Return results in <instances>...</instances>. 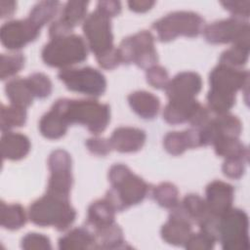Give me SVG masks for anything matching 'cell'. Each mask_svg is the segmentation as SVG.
<instances>
[{"instance_id": "6da1fadb", "label": "cell", "mask_w": 250, "mask_h": 250, "mask_svg": "<svg viewBox=\"0 0 250 250\" xmlns=\"http://www.w3.org/2000/svg\"><path fill=\"white\" fill-rule=\"evenodd\" d=\"M111 188L105 193V199L115 211H123L142 202L149 191V186L134 174L124 164H114L108 171Z\"/></svg>"}, {"instance_id": "7a4b0ae2", "label": "cell", "mask_w": 250, "mask_h": 250, "mask_svg": "<svg viewBox=\"0 0 250 250\" xmlns=\"http://www.w3.org/2000/svg\"><path fill=\"white\" fill-rule=\"evenodd\" d=\"M52 107L62 116L67 125H83L95 135L104 132L110 120L109 105L94 100L59 99Z\"/></svg>"}, {"instance_id": "3957f363", "label": "cell", "mask_w": 250, "mask_h": 250, "mask_svg": "<svg viewBox=\"0 0 250 250\" xmlns=\"http://www.w3.org/2000/svg\"><path fill=\"white\" fill-rule=\"evenodd\" d=\"M30 221L39 227H54L62 231L68 229L76 218V211L70 205L69 198L50 193L44 194L29 206Z\"/></svg>"}, {"instance_id": "277c9868", "label": "cell", "mask_w": 250, "mask_h": 250, "mask_svg": "<svg viewBox=\"0 0 250 250\" xmlns=\"http://www.w3.org/2000/svg\"><path fill=\"white\" fill-rule=\"evenodd\" d=\"M87 57L88 45L76 34L51 39L41 52V58L47 65L62 69L83 62Z\"/></svg>"}, {"instance_id": "5b68a950", "label": "cell", "mask_w": 250, "mask_h": 250, "mask_svg": "<svg viewBox=\"0 0 250 250\" xmlns=\"http://www.w3.org/2000/svg\"><path fill=\"white\" fill-rule=\"evenodd\" d=\"M152 28L160 41L168 42L178 36L196 37L204 29V20L194 12L177 11L157 20Z\"/></svg>"}, {"instance_id": "8992f818", "label": "cell", "mask_w": 250, "mask_h": 250, "mask_svg": "<svg viewBox=\"0 0 250 250\" xmlns=\"http://www.w3.org/2000/svg\"><path fill=\"white\" fill-rule=\"evenodd\" d=\"M249 221L240 209L230 208L219 217L218 240L224 250H244L249 247Z\"/></svg>"}, {"instance_id": "52a82bcc", "label": "cell", "mask_w": 250, "mask_h": 250, "mask_svg": "<svg viewBox=\"0 0 250 250\" xmlns=\"http://www.w3.org/2000/svg\"><path fill=\"white\" fill-rule=\"evenodd\" d=\"M121 63H135L141 68H149L158 62L154 37L147 30H142L124 38L117 48Z\"/></svg>"}, {"instance_id": "ba28073f", "label": "cell", "mask_w": 250, "mask_h": 250, "mask_svg": "<svg viewBox=\"0 0 250 250\" xmlns=\"http://www.w3.org/2000/svg\"><path fill=\"white\" fill-rule=\"evenodd\" d=\"M58 77L68 90L87 96L100 97L106 89V80L104 74L91 66L63 68L58 73Z\"/></svg>"}, {"instance_id": "9c48e42d", "label": "cell", "mask_w": 250, "mask_h": 250, "mask_svg": "<svg viewBox=\"0 0 250 250\" xmlns=\"http://www.w3.org/2000/svg\"><path fill=\"white\" fill-rule=\"evenodd\" d=\"M249 22L235 17L221 20L204 26L203 35L211 44L232 43L249 48Z\"/></svg>"}, {"instance_id": "30bf717a", "label": "cell", "mask_w": 250, "mask_h": 250, "mask_svg": "<svg viewBox=\"0 0 250 250\" xmlns=\"http://www.w3.org/2000/svg\"><path fill=\"white\" fill-rule=\"evenodd\" d=\"M83 32L88 47L96 57L113 49L110 18L96 9L83 21Z\"/></svg>"}, {"instance_id": "8fae6325", "label": "cell", "mask_w": 250, "mask_h": 250, "mask_svg": "<svg viewBox=\"0 0 250 250\" xmlns=\"http://www.w3.org/2000/svg\"><path fill=\"white\" fill-rule=\"evenodd\" d=\"M50 177L47 185V193L69 198L73 178L71 174V157L63 149L54 150L48 158Z\"/></svg>"}, {"instance_id": "7c38bea8", "label": "cell", "mask_w": 250, "mask_h": 250, "mask_svg": "<svg viewBox=\"0 0 250 250\" xmlns=\"http://www.w3.org/2000/svg\"><path fill=\"white\" fill-rule=\"evenodd\" d=\"M40 34V28L28 18L5 22L0 29L2 45L8 50H19L34 41Z\"/></svg>"}, {"instance_id": "4fadbf2b", "label": "cell", "mask_w": 250, "mask_h": 250, "mask_svg": "<svg viewBox=\"0 0 250 250\" xmlns=\"http://www.w3.org/2000/svg\"><path fill=\"white\" fill-rule=\"evenodd\" d=\"M249 72L237 67L219 63L209 74L210 89L235 95L238 90L248 86Z\"/></svg>"}, {"instance_id": "5bb4252c", "label": "cell", "mask_w": 250, "mask_h": 250, "mask_svg": "<svg viewBox=\"0 0 250 250\" xmlns=\"http://www.w3.org/2000/svg\"><path fill=\"white\" fill-rule=\"evenodd\" d=\"M192 222L179 202L171 208L167 222L161 228L162 239L172 245H185L192 233Z\"/></svg>"}, {"instance_id": "9a60e30c", "label": "cell", "mask_w": 250, "mask_h": 250, "mask_svg": "<svg viewBox=\"0 0 250 250\" xmlns=\"http://www.w3.org/2000/svg\"><path fill=\"white\" fill-rule=\"evenodd\" d=\"M205 203L211 215L220 217L231 208L234 188L231 185L223 181L211 182L205 189Z\"/></svg>"}, {"instance_id": "2e32d148", "label": "cell", "mask_w": 250, "mask_h": 250, "mask_svg": "<svg viewBox=\"0 0 250 250\" xmlns=\"http://www.w3.org/2000/svg\"><path fill=\"white\" fill-rule=\"evenodd\" d=\"M202 79L199 74L192 71H183L169 80L164 88L170 100H189L201 91Z\"/></svg>"}, {"instance_id": "e0dca14e", "label": "cell", "mask_w": 250, "mask_h": 250, "mask_svg": "<svg viewBox=\"0 0 250 250\" xmlns=\"http://www.w3.org/2000/svg\"><path fill=\"white\" fill-rule=\"evenodd\" d=\"M146 139V135L144 130L125 126L116 128L111 134L109 142L115 150L128 153L140 150L145 145Z\"/></svg>"}, {"instance_id": "ac0fdd59", "label": "cell", "mask_w": 250, "mask_h": 250, "mask_svg": "<svg viewBox=\"0 0 250 250\" xmlns=\"http://www.w3.org/2000/svg\"><path fill=\"white\" fill-rule=\"evenodd\" d=\"M163 146L172 155H180L188 148L202 146L199 130L192 127L182 132H169L163 139Z\"/></svg>"}, {"instance_id": "d6986e66", "label": "cell", "mask_w": 250, "mask_h": 250, "mask_svg": "<svg viewBox=\"0 0 250 250\" xmlns=\"http://www.w3.org/2000/svg\"><path fill=\"white\" fill-rule=\"evenodd\" d=\"M200 107V103L194 99L170 100L163 109V119L171 125L189 123Z\"/></svg>"}, {"instance_id": "ffe728a7", "label": "cell", "mask_w": 250, "mask_h": 250, "mask_svg": "<svg viewBox=\"0 0 250 250\" xmlns=\"http://www.w3.org/2000/svg\"><path fill=\"white\" fill-rule=\"evenodd\" d=\"M30 150L29 139L21 133L6 132L1 137V154L3 159L20 160Z\"/></svg>"}, {"instance_id": "44dd1931", "label": "cell", "mask_w": 250, "mask_h": 250, "mask_svg": "<svg viewBox=\"0 0 250 250\" xmlns=\"http://www.w3.org/2000/svg\"><path fill=\"white\" fill-rule=\"evenodd\" d=\"M115 209L105 198L96 200L88 207L86 227L94 231L109 226L115 223Z\"/></svg>"}, {"instance_id": "7402d4cb", "label": "cell", "mask_w": 250, "mask_h": 250, "mask_svg": "<svg viewBox=\"0 0 250 250\" xmlns=\"http://www.w3.org/2000/svg\"><path fill=\"white\" fill-rule=\"evenodd\" d=\"M128 103L135 113L144 119L154 118L160 107L159 99L147 91H136L128 96Z\"/></svg>"}, {"instance_id": "603a6c76", "label": "cell", "mask_w": 250, "mask_h": 250, "mask_svg": "<svg viewBox=\"0 0 250 250\" xmlns=\"http://www.w3.org/2000/svg\"><path fill=\"white\" fill-rule=\"evenodd\" d=\"M59 248L68 249H93L95 236L93 231L85 227L75 228L59 239Z\"/></svg>"}, {"instance_id": "cb8c5ba5", "label": "cell", "mask_w": 250, "mask_h": 250, "mask_svg": "<svg viewBox=\"0 0 250 250\" xmlns=\"http://www.w3.org/2000/svg\"><path fill=\"white\" fill-rule=\"evenodd\" d=\"M7 98L11 104L26 108L28 107L35 98L26 78H15L10 80L5 86Z\"/></svg>"}, {"instance_id": "d4e9b609", "label": "cell", "mask_w": 250, "mask_h": 250, "mask_svg": "<svg viewBox=\"0 0 250 250\" xmlns=\"http://www.w3.org/2000/svg\"><path fill=\"white\" fill-rule=\"evenodd\" d=\"M68 125L62 116L53 107L46 112L39 121V131L42 136L50 140H57L65 135Z\"/></svg>"}, {"instance_id": "484cf974", "label": "cell", "mask_w": 250, "mask_h": 250, "mask_svg": "<svg viewBox=\"0 0 250 250\" xmlns=\"http://www.w3.org/2000/svg\"><path fill=\"white\" fill-rule=\"evenodd\" d=\"M217 155L228 158H240L248 161V148L238 138L218 137L212 144Z\"/></svg>"}, {"instance_id": "4316f807", "label": "cell", "mask_w": 250, "mask_h": 250, "mask_svg": "<svg viewBox=\"0 0 250 250\" xmlns=\"http://www.w3.org/2000/svg\"><path fill=\"white\" fill-rule=\"evenodd\" d=\"M93 233L95 236V248L116 249L125 247L123 231L115 223L94 230Z\"/></svg>"}, {"instance_id": "83f0119b", "label": "cell", "mask_w": 250, "mask_h": 250, "mask_svg": "<svg viewBox=\"0 0 250 250\" xmlns=\"http://www.w3.org/2000/svg\"><path fill=\"white\" fill-rule=\"evenodd\" d=\"M26 223L24 208L19 203L7 204L1 201L0 204V224L4 229L16 230L23 227Z\"/></svg>"}, {"instance_id": "f1b7e54d", "label": "cell", "mask_w": 250, "mask_h": 250, "mask_svg": "<svg viewBox=\"0 0 250 250\" xmlns=\"http://www.w3.org/2000/svg\"><path fill=\"white\" fill-rule=\"evenodd\" d=\"M61 5L59 1H40L32 7L28 19L41 29L44 24L56 17Z\"/></svg>"}, {"instance_id": "f546056e", "label": "cell", "mask_w": 250, "mask_h": 250, "mask_svg": "<svg viewBox=\"0 0 250 250\" xmlns=\"http://www.w3.org/2000/svg\"><path fill=\"white\" fill-rule=\"evenodd\" d=\"M26 110L23 107H20L14 104H2L0 115L1 131L6 133L13 128L23 126L26 121Z\"/></svg>"}, {"instance_id": "4dcf8cb0", "label": "cell", "mask_w": 250, "mask_h": 250, "mask_svg": "<svg viewBox=\"0 0 250 250\" xmlns=\"http://www.w3.org/2000/svg\"><path fill=\"white\" fill-rule=\"evenodd\" d=\"M180 203L192 224L198 225V223L209 214L205 200L201 198L198 194H187L184 197L183 201Z\"/></svg>"}, {"instance_id": "1f68e13d", "label": "cell", "mask_w": 250, "mask_h": 250, "mask_svg": "<svg viewBox=\"0 0 250 250\" xmlns=\"http://www.w3.org/2000/svg\"><path fill=\"white\" fill-rule=\"evenodd\" d=\"M88 4L89 3L87 1L66 2L62 8L61 19L70 27L74 28L77 24L86 19Z\"/></svg>"}, {"instance_id": "d6a6232c", "label": "cell", "mask_w": 250, "mask_h": 250, "mask_svg": "<svg viewBox=\"0 0 250 250\" xmlns=\"http://www.w3.org/2000/svg\"><path fill=\"white\" fill-rule=\"evenodd\" d=\"M152 197L158 205L171 209L179 203V191L171 183H161L152 189Z\"/></svg>"}, {"instance_id": "836d02e7", "label": "cell", "mask_w": 250, "mask_h": 250, "mask_svg": "<svg viewBox=\"0 0 250 250\" xmlns=\"http://www.w3.org/2000/svg\"><path fill=\"white\" fill-rule=\"evenodd\" d=\"M208 108L217 115L228 113L235 104V95L226 94L210 89L207 93Z\"/></svg>"}, {"instance_id": "e575fe53", "label": "cell", "mask_w": 250, "mask_h": 250, "mask_svg": "<svg viewBox=\"0 0 250 250\" xmlns=\"http://www.w3.org/2000/svg\"><path fill=\"white\" fill-rule=\"evenodd\" d=\"M249 49L250 48L248 47L232 45L229 49H227L221 54L219 62L220 63L239 68L247 62L249 57Z\"/></svg>"}, {"instance_id": "d590c367", "label": "cell", "mask_w": 250, "mask_h": 250, "mask_svg": "<svg viewBox=\"0 0 250 250\" xmlns=\"http://www.w3.org/2000/svg\"><path fill=\"white\" fill-rule=\"evenodd\" d=\"M24 65V57L21 53L2 54L0 57V77L5 80L17 74Z\"/></svg>"}, {"instance_id": "8d00e7d4", "label": "cell", "mask_w": 250, "mask_h": 250, "mask_svg": "<svg viewBox=\"0 0 250 250\" xmlns=\"http://www.w3.org/2000/svg\"><path fill=\"white\" fill-rule=\"evenodd\" d=\"M26 79L35 98L45 99L52 93V82L44 73L35 72L26 77Z\"/></svg>"}, {"instance_id": "74e56055", "label": "cell", "mask_w": 250, "mask_h": 250, "mask_svg": "<svg viewBox=\"0 0 250 250\" xmlns=\"http://www.w3.org/2000/svg\"><path fill=\"white\" fill-rule=\"evenodd\" d=\"M215 242L213 236L200 230L196 233L192 232L184 246L189 250H210L214 248Z\"/></svg>"}, {"instance_id": "f35d334b", "label": "cell", "mask_w": 250, "mask_h": 250, "mask_svg": "<svg viewBox=\"0 0 250 250\" xmlns=\"http://www.w3.org/2000/svg\"><path fill=\"white\" fill-rule=\"evenodd\" d=\"M146 77L147 83L155 89H164L169 82L168 71L161 65H153L146 69Z\"/></svg>"}, {"instance_id": "ab89813d", "label": "cell", "mask_w": 250, "mask_h": 250, "mask_svg": "<svg viewBox=\"0 0 250 250\" xmlns=\"http://www.w3.org/2000/svg\"><path fill=\"white\" fill-rule=\"evenodd\" d=\"M21 248L31 249H51L52 245L49 237L37 232H29L21 239Z\"/></svg>"}, {"instance_id": "60d3db41", "label": "cell", "mask_w": 250, "mask_h": 250, "mask_svg": "<svg viewBox=\"0 0 250 250\" xmlns=\"http://www.w3.org/2000/svg\"><path fill=\"white\" fill-rule=\"evenodd\" d=\"M247 161L240 158H228L222 166L225 176L230 179H239L245 172V164Z\"/></svg>"}, {"instance_id": "b9f144b4", "label": "cell", "mask_w": 250, "mask_h": 250, "mask_svg": "<svg viewBox=\"0 0 250 250\" xmlns=\"http://www.w3.org/2000/svg\"><path fill=\"white\" fill-rule=\"evenodd\" d=\"M221 5L224 6L226 10H228L232 17L238 18V19H245L249 17L250 13V1H223L221 2Z\"/></svg>"}, {"instance_id": "7bdbcfd3", "label": "cell", "mask_w": 250, "mask_h": 250, "mask_svg": "<svg viewBox=\"0 0 250 250\" xmlns=\"http://www.w3.org/2000/svg\"><path fill=\"white\" fill-rule=\"evenodd\" d=\"M86 146L88 147V149L91 153L96 154V155H101V156L106 155L112 149L109 139L107 140V139L100 138V137L88 139L86 141Z\"/></svg>"}, {"instance_id": "ee69618b", "label": "cell", "mask_w": 250, "mask_h": 250, "mask_svg": "<svg viewBox=\"0 0 250 250\" xmlns=\"http://www.w3.org/2000/svg\"><path fill=\"white\" fill-rule=\"evenodd\" d=\"M96 59L100 66L104 69H113L121 63L118 50L115 47L108 52L96 57Z\"/></svg>"}, {"instance_id": "f6af8a7d", "label": "cell", "mask_w": 250, "mask_h": 250, "mask_svg": "<svg viewBox=\"0 0 250 250\" xmlns=\"http://www.w3.org/2000/svg\"><path fill=\"white\" fill-rule=\"evenodd\" d=\"M73 28L70 27L68 24H66L61 18L58 19L57 21H53L51 25L49 26V36L51 39L54 38H59L62 36L69 35Z\"/></svg>"}, {"instance_id": "bcb514c9", "label": "cell", "mask_w": 250, "mask_h": 250, "mask_svg": "<svg viewBox=\"0 0 250 250\" xmlns=\"http://www.w3.org/2000/svg\"><path fill=\"white\" fill-rule=\"evenodd\" d=\"M97 9L106 15L108 18H112L120 14L121 3L119 1H99Z\"/></svg>"}, {"instance_id": "7dc6e473", "label": "cell", "mask_w": 250, "mask_h": 250, "mask_svg": "<svg viewBox=\"0 0 250 250\" xmlns=\"http://www.w3.org/2000/svg\"><path fill=\"white\" fill-rule=\"evenodd\" d=\"M154 4L155 2L150 0H132L128 2L130 10L136 13H145L150 10Z\"/></svg>"}, {"instance_id": "c3c4849f", "label": "cell", "mask_w": 250, "mask_h": 250, "mask_svg": "<svg viewBox=\"0 0 250 250\" xmlns=\"http://www.w3.org/2000/svg\"><path fill=\"white\" fill-rule=\"evenodd\" d=\"M17 3L15 1H7V0H1L0 1V15L1 18H10L13 16V14L16 11Z\"/></svg>"}]
</instances>
